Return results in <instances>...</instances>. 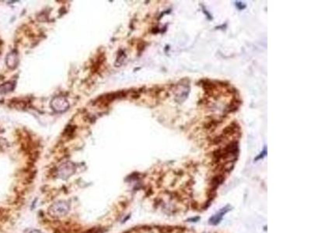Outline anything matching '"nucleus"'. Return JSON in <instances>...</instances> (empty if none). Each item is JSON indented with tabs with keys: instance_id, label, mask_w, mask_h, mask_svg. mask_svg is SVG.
Wrapping results in <instances>:
<instances>
[{
	"instance_id": "f257e3e1",
	"label": "nucleus",
	"mask_w": 311,
	"mask_h": 233,
	"mask_svg": "<svg viewBox=\"0 0 311 233\" xmlns=\"http://www.w3.org/2000/svg\"><path fill=\"white\" fill-rule=\"evenodd\" d=\"M68 211V206L64 202H58L55 204H53L52 207H50V213L52 215L54 212L53 216H58V217L65 215V214L67 213Z\"/></svg>"
},
{
	"instance_id": "f03ea898",
	"label": "nucleus",
	"mask_w": 311,
	"mask_h": 233,
	"mask_svg": "<svg viewBox=\"0 0 311 233\" xmlns=\"http://www.w3.org/2000/svg\"><path fill=\"white\" fill-rule=\"evenodd\" d=\"M13 89V85L11 83H6L0 86V93H6Z\"/></svg>"
},
{
	"instance_id": "7ed1b4c3",
	"label": "nucleus",
	"mask_w": 311,
	"mask_h": 233,
	"mask_svg": "<svg viewBox=\"0 0 311 233\" xmlns=\"http://www.w3.org/2000/svg\"><path fill=\"white\" fill-rule=\"evenodd\" d=\"M99 232H100V229H99L98 228H93V229H90V230H88V231H86V232L83 233H98Z\"/></svg>"
}]
</instances>
